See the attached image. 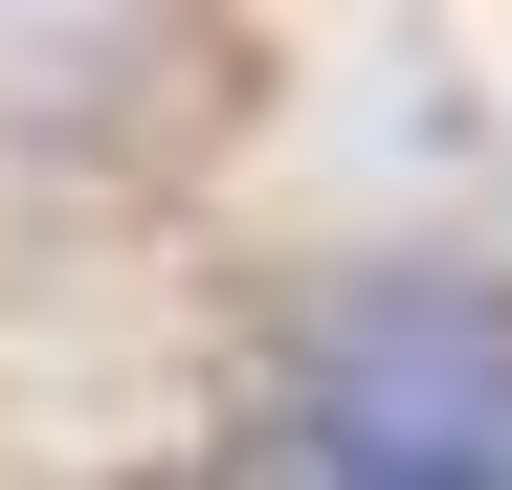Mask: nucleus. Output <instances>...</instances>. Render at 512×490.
Instances as JSON below:
<instances>
[{"label":"nucleus","instance_id":"obj_1","mask_svg":"<svg viewBox=\"0 0 512 490\" xmlns=\"http://www.w3.org/2000/svg\"><path fill=\"white\" fill-rule=\"evenodd\" d=\"M312 490H512V312L490 290H334L290 357Z\"/></svg>","mask_w":512,"mask_h":490}]
</instances>
